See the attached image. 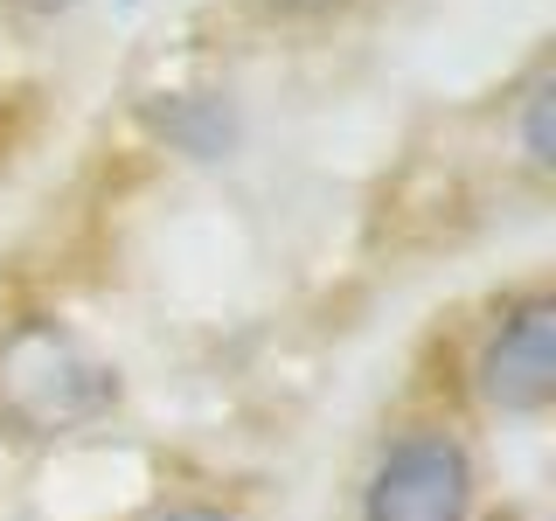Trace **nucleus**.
Wrapping results in <instances>:
<instances>
[{
  "label": "nucleus",
  "instance_id": "nucleus-5",
  "mask_svg": "<svg viewBox=\"0 0 556 521\" xmlns=\"http://www.w3.org/2000/svg\"><path fill=\"white\" fill-rule=\"evenodd\" d=\"M147 521H243L230 500H208V494H181V500H161Z\"/></svg>",
  "mask_w": 556,
  "mask_h": 521
},
{
  "label": "nucleus",
  "instance_id": "nucleus-2",
  "mask_svg": "<svg viewBox=\"0 0 556 521\" xmlns=\"http://www.w3.org/2000/svg\"><path fill=\"white\" fill-rule=\"evenodd\" d=\"M480 459L452 417H410L376 445L355 486V521H473Z\"/></svg>",
  "mask_w": 556,
  "mask_h": 521
},
{
  "label": "nucleus",
  "instance_id": "nucleus-7",
  "mask_svg": "<svg viewBox=\"0 0 556 521\" xmlns=\"http://www.w3.org/2000/svg\"><path fill=\"white\" fill-rule=\"evenodd\" d=\"M486 521H535V514H521V508H501V514H486Z\"/></svg>",
  "mask_w": 556,
  "mask_h": 521
},
{
  "label": "nucleus",
  "instance_id": "nucleus-1",
  "mask_svg": "<svg viewBox=\"0 0 556 521\" xmlns=\"http://www.w3.org/2000/svg\"><path fill=\"white\" fill-rule=\"evenodd\" d=\"M126 404V376L63 313H14L0 327V431L22 445H63Z\"/></svg>",
  "mask_w": 556,
  "mask_h": 521
},
{
  "label": "nucleus",
  "instance_id": "nucleus-6",
  "mask_svg": "<svg viewBox=\"0 0 556 521\" xmlns=\"http://www.w3.org/2000/svg\"><path fill=\"white\" fill-rule=\"evenodd\" d=\"M0 8H8L14 22H56V14H70L77 0H0Z\"/></svg>",
  "mask_w": 556,
  "mask_h": 521
},
{
  "label": "nucleus",
  "instance_id": "nucleus-3",
  "mask_svg": "<svg viewBox=\"0 0 556 521\" xmlns=\"http://www.w3.org/2000/svg\"><path fill=\"white\" fill-rule=\"evenodd\" d=\"M473 396L494 417H549L556 404V292L529 285L501 300L473 347Z\"/></svg>",
  "mask_w": 556,
  "mask_h": 521
},
{
  "label": "nucleus",
  "instance_id": "nucleus-4",
  "mask_svg": "<svg viewBox=\"0 0 556 521\" xmlns=\"http://www.w3.org/2000/svg\"><path fill=\"white\" fill-rule=\"evenodd\" d=\"M521 139H529V161L535 167L556 161V139H549V77L529 84V104H521Z\"/></svg>",
  "mask_w": 556,
  "mask_h": 521
}]
</instances>
